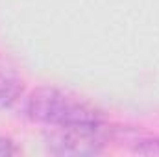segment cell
I'll use <instances>...</instances> for the list:
<instances>
[{"label":"cell","mask_w":159,"mask_h":157,"mask_svg":"<svg viewBox=\"0 0 159 157\" xmlns=\"http://www.w3.org/2000/svg\"><path fill=\"white\" fill-rule=\"evenodd\" d=\"M11 154H17L13 142L9 139H0V155H11Z\"/></svg>","instance_id":"cell-5"},{"label":"cell","mask_w":159,"mask_h":157,"mask_svg":"<svg viewBox=\"0 0 159 157\" xmlns=\"http://www.w3.org/2000/svg\"><path fill=\"white\" fill-rule=\"evenodd\" d=\"M133 152L141 155H159V139H139Z\"/></svg>","instance_id":"cell-4"},{"label":"cell","mask_w":159,"mask_h":157,"mask_svg":"<svg viewBox=\"0 0 159 157\" xmlns=\"http://www.w3.org/2000/svg\"><path fill=\"white\" fill-rule=\"evenodd\" d=\"M106 142L107 133L102 122L52 126V131L46 135V146L56 155H96L104 150Z\"/></svg>","instance_id":"cell-2"},{"label":"cell","mask_w":159,"mask_h":157,"mask_svg":"<svg viewBox=\"0 0 159 157\" xmlns=\"http://www.w3.org/2000/svg\"><path fill=\"white\" fill-rule=\"evenodd\" d=\"M26 113L34 122L46 126H72V124H96L102 115L89 102L78 94L56 87L35 89L26 105Z\"/></svg>","instance_id":"cell-1"},{"label":"cell","mask_w":159,"mask_h":157,"mask_svg":"<svg viewBox=\"0 0 159 157\" xmlns=\"http://www.w3.org/2000/svg\"><path fill=\"white\" fill-rule=\"evenodd\" d=\"M22 92V78L19 72L0 57V102L9 104Z\"/></svg>","instance_id":"cell-3"}]
</instances>
